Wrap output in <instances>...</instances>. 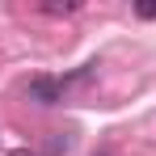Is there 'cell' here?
<instances>
[{"label": "cell", "instance_id": "cell-1", "mask_svg": "<svg viewBox=\"0 0 156 156\" xmlns=\"http://www.w3.org/2000/svg\"><path fill=\"white\" fill-rule=\"evenodd\" d=\"M93 68H97V63H84V68H80L76 76H34L30 80V101H38V105H55V101H63V89H68V84H72V80H80V76H89V72H93Z\"/></svg>", "mask_w": 156, "mask_h": 156}, {"label": "cell", "instance_id": "cell-2", "mask_svg": "<svg viewBox=\"0 0 156 156\" xmlns=\"http://www.w3.org/2000/svg\"><path fill=\"white\" fill-rule=\"evenodd\" d=\"M135 13H139V17H156V4H139Z\"/></svg>", "mask_w": 156, "mask_h": 156}, {"label": "cell", "instance_id": "cell-3", "mask_svg": "<svg viewBox=\"0 0 156 156\" xmlns=\"http://www.w3.org/2000/svg\"><path fill=\"white\" fill-rule=\"evenodd\" d=\"M17 156H26V152H17Z\"/></svg>", "mask_w": 156, "mask_h": 156}]
</instances>
